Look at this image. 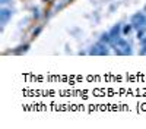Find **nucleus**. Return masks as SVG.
Wrapping results in <instances>:
<instances>
[{"label":"nucleus","mask_w":146,"mask_h":129,"mask_svg":"<svg viewBox=\"0 0 146 129\" xmlns=\"http://www.w3.org/2000/svg\"><path fill=\"white\" fill-rule=\"evenodd\" d=\"M139 41H140V44H142V45H146V35H145L143 38H140Z\"/></svg>","instance_id":"obj_9"},{"label":"nucleus","mask_w":146,"mask_h":129,"mask_svg":"<svg viewBox=\"0 0 146 129\" xmlns=\"http://www.w3.org/2000/svg\"><path fill=\"white\" fill-rule=\"evenodd\" d=\"M139 54H142V56H146V45H142V49H140Z\"/></svg>","instance_id":"obj_8"},{"label":"nucleus","mask_w":146,"mask_h":129,"mask_svg":"<svg viewBox=\"0 0 146 129\" xmlns=\"http://www.w3.org/2000/svg\"><path fill=\"white\" fill-rule=\"evenodd\" d=\"M145 32H146V28L145 27H142V28L137 29V40H140V38L145 37Z\"/></svg>","instance_id":"obj_6"},{"label":"nucleus","mask_w":146,"mask_h":129,"mask_svg":"<svg viewBox=\"0 0 146 129\" xmlns=\"http://www.w3.org/2000/svg\"><path fill=\"white\" fill-rule=\"evenodd\" d=\"M123 53H124V54H131V53H133V51H131V45H130V44H127V45H124V47H123Z\"/></svg>","instance_id":"obj_7"},{"label":"nucleus","mask_w":146,"mask_h":129,"mask_svg":"<svg viewBox=\"0 0 146 129\" xmlns=\"http://www.w3.org/2000/svg\"><path fill=\"white\" fill-rule=\"evenodd\" d=\"M12 15H13L12 9H9V7H2V9H0V22H2L3 27L7 23V21L12 18Z\"/></svg>","instance_id":"obj_3"},{"label":"nucleus","mask_w":146,"mask_h":129,"mask_svg":"<svg viewBox=\"0 0 146 129\" xmlns=\"http://www.w3.org/2000/svg\"><path fill=\"white\" fill-rule=\"evenodd\" d=\"M110 32V35H111V38L115 41L117 38H120V35H121V32H123V28H121V23H117V25H114L111 29L108 31Z\"/></svg>","instance_id":"obj_4"},{"label":"nucleus","mask_w":146,"mask_h":129,"mask_svg":"<svg viewBox=\"0 0 146 129\" xmlns=\"http://www.w3.org/2000/svg\"><path fill=\"white\" fill-rule=\"evenodd\" d=\"M0 3L5 6V5H9V3H10V0H0Z\"/></svg>","instance_id":"obj_10"},{"label":"nucleus","mask_w":146,"mask_h":129,"mask_svg":"<svg viewBox=\"0 0 146 129\" xmlns=\"http://www.w3.org/2000/svg\"><path fill=\"white\" fill-rule=\"evenodd\" d=\"M131 29H133V25H131V22H130V23H127V25L123 27V34L124 35H129L131 32Z\"/></svg>","instance_id":"obj_5"},{"label":"nucleus","mask_w":146,"mask_h":129,"mask_svg":"<svg viewBox=\"0 0 146 129\" xmlns=\"http://www.w3.org/2000/svg\"><path fill=\"white\" fill-rule=\"evenodd\" d=\"M91 54H96V56H107L110 54V50H108V44L100 41V43H96L95 45L91 47V50H89Z\"/></svg>","instance_id":"obj_1"},{"label":"nucleus","mask_w":146,"mask_h":129,"mask_svg":"<svg viewBox=\"0 0 146 129\" xmlns=\"http://www.w3.org/2000/svg\"><path fill=\"white\" fill-rule=\"evenodd\" d=\"M131 25L135 29H139L142 27H146V15L143 12H137L131 16Z\"/></svg>","instance_id":"obj_2"}]
</instances>
